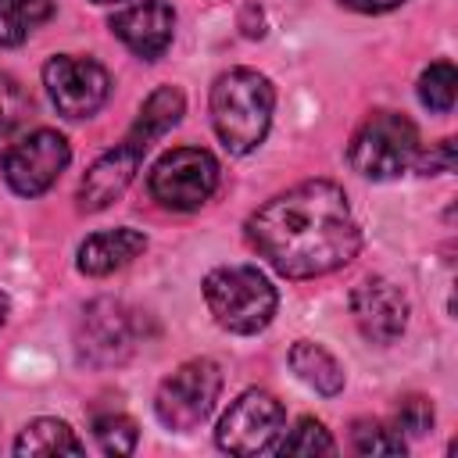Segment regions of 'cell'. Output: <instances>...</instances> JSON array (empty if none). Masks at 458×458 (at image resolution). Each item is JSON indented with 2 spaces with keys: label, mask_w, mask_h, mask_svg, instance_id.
<instances>
[{
  "label": "cell",
  "mask_w": 458,
  "mask_h": 458,
  "mask_svg": "<svg viewBox=\"0 0 458 458\" xmlns=\"http://www.w3.org/2000/svg\"><path fill=\"white\" fill-rule=\"evenodd\" d=\"M14 454H82V440L61 419H36L18 433Z\"/></svg>",
  "instance_id": "17"
},
{
  "label": "cell",
  "mask_w": 458,
  "mask_h": 458,
  "mask_svg": "<svg viewBox=\"0 0 458 458\" xmlns=\"http://www.w3.org/2000/svg\"><path fill=\"white\" fill-rule=\"evenodd\" d=\"M204 301L229 333H258L276 315V286L254 265H222L204 279Z\"/></svg>",
  "instance_id": "3"
},
{
  "label": "cell",
  "mask_w": 458,
  "mask_h": 458,
  "mask_svg": "<svg viewBox=\"0 0 458 458\" xmlns=\"http://www.w3.org/2000/svg\"><path fill=\"white\" fill-rule=\"evenodd\" d=\"M394 429L401 437H426L433 429V404L419 394H408L401 397L397 411H394Z\"/></svg>",
  "instance_id": "23"
},
{
  "label": "cell",
  "mask_w": 458,
  "mask_h": 458,
  "mask_svg": "<svg viewBox=\"0 0 458 458\" xmlns=\"http://www.w3.org/2000/svg\"><path fill=\"white\" fill-rule=\"evenodd\" d=\"M351 315L365 340L394 344L408 326V301L390 279L372 276L351 290Z\"/></svg>",
  "instance_id": "11"
},
{
  "label": "cell",
  "mask_w": 458,
  "mask_h": 458,
  "mask_svg": "<svg viewBox=\"0 0 458 458\" xmlns=\"http://www.w3.org/2000/svg\"><path fill=\"white\" fill-rule=\"evenodd\" d=\"M290 369L297 372L301 383H308L315 394H340L344 390V369L340 361L322 347V344H311V340H297L290 347Z\"/></svg>",
  "instance_id": "16"
},
{
  "label": "cell",
  "mask_w": 458,
  "mask_h": 458,
  "mask_svg": "<svg viewBox=\"0 0 458 458\" xmlns=\"http://www.w3.org/2000/svg\"><path fill=\"white\" fill-rule=\"evenodd\" d=\"M93 437L104 454H132L136 451V422L122 411H104L93 419Z\"/></svg>",
  "instance_id": "21"
},
{
  "label": "cell",
  "mask_w": 458,
  "mask_h": 458,
  "mask_svg": "<svg viewBox=\"0 0 458 458\" xmlns=\"http://www.w3.org/2000/svg\"><path fill=\"white\" fill-rule=\"evenodd\" d=\"M247 236L286 279L326 276L347 265L361 247L347 193L326 179H308L261 204L247 218Z\"/></svg>",
  "instance_id": "1"
},
{
  "label": "cell",
  "mask_w": 458,
  "mask_h": 458,
  "mask_svg": "<svg viewBox=\"0 0 458 458\" xmlns=\"http://www.w3.org/2000/svg\"><path fill=\"white\" fill-rule=\"evenodd\" d=\"M111 32L143 61H157L175 36V11L165 0H140L129 4L111 18Z\"/></svg>",
  "instance_id": "12"
},
{
  "label": "cell",
  "mask_w": 458,
  "mask_h": 458,
  "mask_svg": "<svg viewBox=\"0 0 458 458\" xmlns=\"http://www.w3.org/2000/svg\"><path fill=\"white\" fill-rule=\"evenodd\" d=\"M336 4H344V7H351L358 14H386V11H394V7H401L408 0H336Z\"/></svg>",
  "instance_id": "26"
},
{
  "label": "cell",
  "mask_w": 458,
  "mask_h": 458,
  "mask_svg": "<svg viewBox=\"0 0 458 458\" xmlns=\"http://www.w3.org/2000/svg\"><path fill=\"white\" fill-rule=\"evenodd\" d=\"M415 165H419V172H422V175L451 172V165H454V143H451V140H440V143H437V150H433V154H426V157H415Z\"/></svg>",
  "instance_id": "25"
},
{
  "label": "cell",
  "mask_w": 458,
  "mask_h": 458,
  "mask_svg": "<svg viewBox=\"0 0 458 458\" xmlns=\"http://www.w3.org/2000/svg\"><path fill=\"white\" fill-rule=\"evenodd\" d=\"M7 311H11V304H7V297H4V293H0V326H4V322H7Z\"/></svg>",
  "instance_id": "27"
},
{
  "label": "cell",
  "mask_w": 458,
  "mask_h": 458,
  "mask_svg": "<svg viewBox=\"0 0 458 458\" xmlns=\"http://www.w3.org/2000/svg\"><path fill=\"white\" fill-rule=\"evenodd\" d=\"M351 444L358 454L365 458H390V454H404V437L376 419H358L351 429Z\"/></svg>",
  "instance_id": "20"
},
{
  "label": "cell",
  "mask_w": 458,
  "mask_h": 458,
  "mask_svg": "<svg viewBox=\"0 0 458 458\" xmlns=\"http://www.w3.org/2000/svg\"><path fill=\"white\" fill-rule=\"evenodd\" d=\"M218 186V161L200 147H175L150 168V193L161 208L197 211Z\"/></svg>",
  "instance_id": "8"
},
{
  "label": "cell",
  "mask_w": 458,
  "mask_h": 458,
  "mask_svg": "<svg viewBox=\"0 0 458 458\" xmlns=\"http://www.w3.org/2000/svg\"><path fill=\"white\" fill-rule=\"evenodd\" d=\"M333 451H336V440L318 419H301L279 440V454H333Z\"/></svg>",
  "instance_id": "22"
},
{
  "label": "cell",
  "mask_w": 458,
  "mask_h": 458,
  "mask_svg": "<svg viewBox=\"0 0 458 458\" xmlns=\"http://www.w3.org/2000/svg\"><path fill=\"white\" fill-rule=\"evenodd\" d=\"M286 433V411L268 390H243L222 415L215 440L229 454H276Z\"/></svg>",
  "instance_id": "6"
},
{
  "label": "cell",
  "mask_w": 458,
  "mask_h": 458,
  "mask_svg": "<svg viewBox=\"0 0 458 458\" xmlns=\"http://www.w3.org/2000/svg\"><path fill=\"white\" fill-rule=\"evenodd\" d=\"M276 107L272 82L254 68H229L211 86V125L229 154H250L268 136Z\"/></svg>",
  "instance_id": "2"
},
{
  "label": "cell",
  "mask_w": 458,
  "mask_h": 458,
  "mask_svg": "<svg viewBox=\"0 0 458 458\" xmlns=\"http://www.w3.org/2000/svg\"><path fill=\"white\" fill-rule=\"evenodd\" d=\"M68 161H72V147L61 132L32 129L0 154V172L14 193L39 197L57 182V175L68 168Z\"/></svg>",
  "instance_id": "7"
},
{
  "label": "cell",
  "mask_w": 458,
  "mask_h": 458,
  "mask_svg": "<svg viewBox=\"0 0 458 458\" xmlns=\"http://www.w3.org/2000/svg\"><path fill=\"white\" fill-rule=\"evenodd\" d=\"M147 236L122 225V229H104L82 240L79 247V272L86 276H111L118 268H125L136 254H143Z\"/></svg>",
  "instance_id": "14"
},
{
  "label": "cell",
  "mask_w": 458,
  "mask_h": 458,
  "mask_svg": "<svg viewBox=\"0 0 458 458\" xmlns=\"http://www.w3.org/2000/svg\"><path fill=\"white\" fill-rule=\"evenodd\" d=\"M140 161H143V150L132 147V143H125V140H122L114 150L100 154V157L89 165V172L82 175V182H79V208H82V211H100V208H107L114 197H122L125 186L132 182Z\"/></svg>",
  "instance_id": "13"
},
{
  "label": "cell",
  "mask_w": 458,
  "mask_h": 458,
  "mask_svg": "<svg viewBox=\"0 0 458 458\" xmlns=\"http://www.w3.org/2000/svg\"><path fill=\"white\" fill-rule=\"evenodd\" d=\"M419 157V129L397 111H376L351 140L347 161L365 179H397Z\"/></svg>",
  "instance_id": "4"
},
{
  "label": "cell",
  "mask_w": 458,
  "mask_h": 458,
  "mask_svg": "<svg viewBox=\"0 0 458 458\" xmlns=\"http://www.w3.org/2000/svg\"><path fill=\"white\" fill-rule=\"evenodd\" d=\"M136 344L132 315L118 301H93L82 308L79 326H75V351L79 361L86 365H118L129 358Z\"/></svg>",
  "instance_id": "10"
},
{
  "label": "cell",
  "mask_w": 458,
  "mask_h": 458,
  "mask_svg": "<svg viewBox=\"0 0 458 458\" xmlns=\"http://www.w3.org/2000/svg\"><path fill=\"white\" fill-rule=\"evenodd\" d=\"M43 86L57 114L64 118H93L111 93V75L100 61L79 54H57L43 68Z\"/></svg>",
  "instance_id": "9"
},
{
  "label": "cell",
  "mask_w": 458,
  "mask_h": 458,
  "mask_svg": "<svg viewBox=\"0 0 458 458\" xmlns=\"http://www.w3.org/2000/svg\"><path fill=\"white\" fill-rule=\"evenodd\" d=\"M454 89H458V72L451 61H433L419 75V100L437 114H447L454 107Z\"/></svg>",
  "instance_id": "19"
},
{
  "label": "cell",
  "mask_w": 458,
  "mask_h": 458,
  "mask_svg": "<svg viewBox=\"0 0 458 458\" xmlns=\"http://www.w3.org/2000/svg\"><path fill=\"white\" fill-rule=\"evenodd\" d=\"M50 14L54 0H0V47H21Z\"/></svg>",
  "instance_id": "18"
},
{
  "label": "cell",
  "mask_w": 458,
  "mask_h": 458,
  "mask_svg": "<svg viewBox=\"0 0 458 458\" xmlns=\"http://www.w3.org/2000/svg\"><path fill=\"white\" fill-rule=\"evenodd\" d=\"M97 4H114V0H97Z\"/></svg>",
  "instance_id": "28"
},
{
  "label": "cell",
  "mask_w": 458,
  "mask_h": 458,
  "mask_svg": "<svg viewBox=\"0 0 458 458\" xmlns=\"http://www.w3.org/2000/svg\"><path fill=\"white\" fill-rule=\"evenodd\" d=\"M182 111H186L182 93H179L175 86H157V89L143 100V107H140V114H136V122H132L125 143H132V147H140V150L147 154V147H150L154 140H161L172 125H179Z\"/></svg>",
  "instance_id": "15"
},
{
  "label": "cell",
  "mask_w": 458,
  "mask_h": 458,
  "mask_svg": "<svg viewBox=\"0 0 458 458\" xmlns=\"http://www.w3.org/2000/svg\"><path fill=\"white\" fill-rule=\"evenodd\" d=\"M25 111H29V93L14 75L0 72V140L25 118Z\"/></svg>",
  "instance_id": "24"
},
{
  "label": "cell",
  "mask_w": 458,
  "mask_h": 458,
  "mask_svg": "<svg viewBox=\"0 0 458 458\" xmlns=\"http://www.w3.org/2000/svg\"><path fill=\"white\" fill-rule=\"evenodd\" d=\"M218 390H222L218 365L211 358H193L161 379L157 397H154V411H157L161 426H168L175 433H190L211 415Z\"/></svg>",
  "instance_id": "5"
}]
</instances>
